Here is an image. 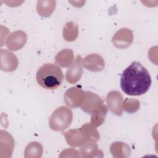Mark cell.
<instances>
[{
	"instance_id": "obj_2",
	"label": "cell",
	"mask_w": 158,
	"mask_h": 158,
	"mask_svg": "<svg viewBox=\"0 0 158 158\" xmlns=\"http://www.w3.org/2000/svg\"><path fill=\"white\" fill-rule=\"evenodd\" d=\"M36 79L42 88L54 90L61 85L64 80V74L58 65L47 63L39 68L36 72Z\"/></svg>"
},
{
	"instance_id": "obj_4",
	"label": "cell",
	"mask_w": 158,
	"mask_h": 158,
	"mask_svg": "<svg viewBox=\"0 0 158 158\" xmlns=\"http://www.w3.org/2000/svg\"><path fill=\"white\" fill-rule=\"evenodd\" d=\"M72 120V112L64 106L57 108L52 114L49 119V125L54 131H62L68 128Z\"/></svg>"
},
{
	"instance_id": "obj_5",
	"label": "cell",
	"mask_w": 158,
	"mask_h": 158,
	"mask_svg": "<svg viewBox=\"0 0 158 158\" xmlns=\"http://www.w3.org/2000/svg\"><path fill=\"white\" fill-rule=\"evenodd\" d=\"M107 104L113 103L109 106V109L115 114L117 115H121L122 114V102L123 98L120 92L118 91H110L108 93L107 96Z\"/></svg>"
},
{
	"instance_id": "obj_3",
	"label": "cell",
	"mask_w": 158,
	"mask_h": 158,
	"mask_svg": "<svg viewBox=\"0 0 158 158\" xmlns=\"http://www.w3.org/2000/svg\"><path fill=\"white\" fill-rule=\"evenodd\" d=\"M81 109L91 115V123L95 127L101 125L107 114V107L102 99L91 91L85 92L83 101L80 106Z\"/></svg>"
},
{
	"instance_id": "obj_1",
	"label": "cell",
	"mask_w": 158,
	"mask_h": 158,
	"mask_svg": "<svg viewBox=\"0 0 158 158\" xmlns=\"http://www.w3.org/2000/svg\"><path fill=\"white\" fill-rule=\"evenodd\" d=\"M151 85V78L147 69L139 62L135 61L127 67L121 75L120 87L130 96L145 94Z\"/></svg>"
}]
</instances>
